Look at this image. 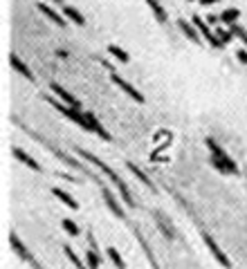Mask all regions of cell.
Returning <instances> with one entry per match:
<instances>
[{
	"mask_svg": "<svg viewBox=\"0 0 247 269\" xmlns=\"http://www.w3.org/2000/svg\"><path fill=\"white\" fill-rule=\"evenodd\" d=\"M52 193L56 195V198H59L61 202H63V204L68 206V209H72V211H77V209H79V202H77L74 198H72L70 193H65L63 188H52Z\"/></svg>",
	"mask_w": 247,
	"mask_h": 269,
	"instance_id": "e0dca14e",
	"label": "cell"
},
{
	"mask_svg": "<svg viewBox=\"0 0 247 269\" xmlns=\"http://www.w3.org/2000/svg\"><path fill=\"white\" fill-rule=\"evenodd\" d=\"M236 59L247 65V52H245V50H238V52H236Z\"/></svg>",
	"mask_w": 247,
	"mask_h": 269,
	"instance_id": "484cf974",
	"label": "cell"
},
{
	"mask_svg": "<svg viewBox=\"0 0 247 269\" xmlns=\"http://www.w3.org/2000/svg\"><path fill=\"white\" fill-rule=\"evenodd\" d=\"M9 61H12V67L18 72V74H23L27 81H34V72L30 70V65L27 63H23V61L18 59L16 54H9Z\"/></svg>",
	"mask_w": 247,
	"mask_h": 269,
	"instance_id": "7c38bea8",
	"label": "cell"
},
{
	"mask_svg": "<svg viewBox=\"0 0 247 269\" xmlns=\"http://www.w3.org/2000/svg\"><path fill=\"white\" fill-rule=\"evenodd\" d=\"M177 27H180V32H182L191 43H200V32H198L195 25H191V23H187L184 18H180V20H177Z\"/></svg>",
	"mask_w": 247,
	"mask_h": 269,
	"instance_id": "9c48e42d",
	"label": "cell"
},
{
	"mask_svg": "<svg viewBox=\"0 0 247 269\" xmlns=\"http://www.w3.org/2000/svg\"><path fill=\"white\" fill-rule=\"evenodd\" d=\"M106 253H108V258H110V260H112V265H115L117 269H126V263L122 260V253H119L117 249H115V247H108V249H106Z\"/></svg>",
	"mask_w": 247,
	"mask_h": 269,
	"instance_id": "ffe728a7",
	"label": "cell"
},
{
	"mask_svg": "<svg viewBox=\"0 0 247 269\" xmlns=\"http://www.w3.org/2000/svg\"><path fill=\"white\" fill-rule=\"evenodd\" d=\"M194 25H195V27H198V32H200V36H202V38H205V41L209 43V45H212V47H223V43L218 41L216 32H213L212 27H209V25H207V23H205V20H202L200 16H194Z\"/></svg>",
	"mask_w": 247,
	"mask_h": 269,
	"instance_id": "277c9868",
	"label": "cell"
},
{
	"mask_svg": "<svg viewBox=\"0 0 247 269\" xmlns=\"http://www.w3.org/2000/svg\"><path fill=\"white\" fill-rule=\"evenodd\" d=\"M108 52H110L112 56L119 61V63H128V61H130L128 52H126L124 47H119V45H108Z\"/></svg>",
	"mask_w": 247,
	"mask_h": 269,
	"instance_id": "d6986e66",
	"label": "cell"
},
{
	"mask_svg": "<svg viewBox=\"0 0 247 269\" xmlns=\"http://www.w3.org/2000/svg\"><path fill=\"white\" fill-rule=\"evenodd\" d=\"M155 220H158V227H159V231L166 235L169 240H173L176 238V231H173V227H171V220L162 213V211H155Z\"/></svg>",
	"mask_w": 247,
	"mask_h": 269,
	"instance_id": "4fadbf2b",
	"label": "cell"
},
{
	"mask_svg": "<svg viewBox=\"0 0 247 269\" xmlns=\"http://www.w3.org/2000/svg\"><path fill=\"white\" fill-rule=\"evenodd\" d=\"M112 83H115V85H119V88H122L124 92L128 94V97H130L133 101H135V103H144V94H141L140 90L135 88V85H130V83L126 81V79H122L119 74H115V72H112Z\"/></svg>",
	"mask_w": 247,
	"mask_h": 269,
	"instance_id": "8992f818",
	"label": "cell"
},
{
	"mask_svg": "<svg viewBox=\"0 0 247 269\" xmlns=\"http://www.w3.org/2000/svg\"><path fill=\"white\" fill-rule=\"evenodd\" d=\"M52 2H56V5H63V0H52Z\"/></svg>",
	"mask_w": 247,
	"mask_h": 269,
	"instance_id": "83f0119b",
	"label": "cell"
},
{
	"mask_svg": "<svg viewBox=\"0 0 247 269\" xmlns=\"http://www.w3.org/2000/svg\"><path fill=\"white\" fill-rule=\"evenodd\" d=\"M101 195H104V200H106V204H108V209L112 211V213H115V216L119 218V220H124V218H126V213H124V209L122 206H119V202L115 198H112V193L110 191H108L106 186H101Z\"/></svg>",
	"mask_w": 247,
	"mask_h": 269,
	"instance_id": "30bf717a",
	"label": "cell"
},
{
	"mask_svg": "<svg viewBox=\"0 0 247 269\" xmlns=\"http://www.w3.org/2000/svg\"><path fill=\"white\" fill-rule=\"evenodd\" d=\"M14 157H16L18 162H23L25 166H30L32 170H36V173L41 170V164H38V162H36L34 157H30V155H27V152L23 151V148H14Z\"/></svg>",
	"mask_w": 247,
	"mask_h": 269,
	"instance_id": "9a60e30c",
	"label": "cell"
},
{
	"mask_svg": "<svg viewBox=\"0 0 247 269\" xmlns=\"http://www.w3.org/2000/svg\"><path fill=\"white\" fill-rule=\"evenodd\" d=\"M9 245H12V249H14V252H16L20 258H23L25 263H32V265H34V256H32V253L27 252V249H25L23 242L18 240V235H16V234H9Z\"/></svg>",
	"mask_w": 247,
	"mask_h": 269,
	"instance_id": "ba28073f",
	"label": "cell"
},
{
	"mask_svg": "<svg viewBox=\"0 0 247 269\" xmlns=\"http://www.w3.org/2000/svg\"><path fill=\"white\" fill-rule=\"evenodd\" d=\"M146 5L151 7V12H153L155 20H158L159 25H166V23H169V14H166L164 7L159 5V0H146Z\"/></svg>",
	"mask_w": 247,
	"mask_h": 269,
	"instance_id": "5bb4252c",
	"label": "cell"
},
{
	"mask_svg": "<svg viewBox=\"0 0 247 269\" xmlns=\"http://www.w3.org/2000/svg\"><path fill=\"white\" fill-rule=\"evenodd\" d=\"M50 90L54 92V97L56 99H61V103H65V105H70V108H77V110H81V101L77 99V97H72L68 90L61 85V83H56V81H52L50 83Z\"/></svg>",
	"mask_w": 247,
	"mask_h": 269,
	"instance_id": "3957f363",
	"label": "cell"
},
{
	"mask_svg": "<svg viewBox=\"0 0 247 269\" xmlns=\"http://www.w3.org/2000/svg\"><path fill=\"white\" fill-rule=\"evenodd\" d=\"M63 14H65V18H70L74 25H79V27H83L86 25V18H83V14L79 12L77 7H70V5H65L63 7Z\"/></svg>",
	"mask_w": 247,
	"mask_h": 269,
	"instance_id": "ac0fdd59",
	"label": "cell"
},
{
	"mask_svg": "<svg viewBox=\"0 0 247 269\" xmlns=\"http://www.w3.org/2000/svg\"><path fill=\"white\" fill-rule=\"evenodd\" d=\"M202 240H205V245L209 247V252L213 253V258H216L218 263L223 265V267L231 269V260H229V258H227V253H225L223 249H220V247H218V242H216V240H213L209 234H202Z\"/></svg>",
	"mask_w": 247,
	"mask_h": 269,
	"instance_id": "5b68a950",
	"label": "cell"
},
{
	"mask_svg": "<svg viewBox=\"0 0 247 269\" xmlns=\"http://www.w3.org/2000/svg\"><path fill=\"white\" fill-rule=\"evenodd\" d=\"M216 36H218V41L223 43V47L229 45L231 38H234V34L229 32V27H216Z\"/></svg>",
	"mask_w": 247,
	"mask_h": 269,
	"instance_id": "603a6c76",
	"label": "cell"
},
{
	"mask_svg": "<svg viewBox=\"0 0 247 269\" xmlns=\"http://www.w3.org/2000/svg\"><path fill=\"white\" fill-rule=\"evenodd\" d=\"M86 263H88L90 269H99V265H101L99 252H94V249H88V253H86Z\"/></svg>",
	"mask_w": 247,
	"mask_h": 269,
	"instance_id": "d4e9b609",
	"label": "cell"
},
{
	"mask_svg": "<svg viewBox=\"0 0 247 269\" xmlns=\"http://www.w3.org/2000/svg\"><path fill=\"white\" fill-rule=\"evenodd\" d=\"M61 227H63V231L68 235H72V238H77V235L81 234V231H79V224L72 222V220H68V218H65V220H61Z\"/></svg>",
	"mask_w": 247,
	"mask_h": 269,
	"instance_id": "7402d4cb",
	"label": "cell"
},
{
	"mask_svg": "<svg viewBox=\"0 0 247 269\" xmlns=\"http://www.w3.org/2000/svg\"><path fill=\"white\" fill-rule=\"evenodd\" d=\"M200 2L205 7H209V5H216V2H220V0H200Z\"/></svg>",
	"mask_w": 247,
	"mask_h": 269,
	"instance_id": "4316f807",
	"label": "cell"
},
{
	"mask_svg": "<svg viewBox=\"0 0 247 269\" xmlns=\"http://www.w3.org/2000/svg\"><path fill=\"white\" fill-rule=\"evenodd\" d=\"M63 252H65V256L70 258V263L74 265L77 269H88L86 265H83V260H79V256H77L74 252H72V247H70V245H65V247H63Z\"/></svg>",
	"mask_w": 247,
	"mask_h": 269,
	"instance_id": "cb8c5ba5",
	"label": "cell"
},
{
	"mask_svg": "<svg viewBox=\"0 0 247 269\" xmlns=\"http://www.w3.org/2000/svg\"><path fill=\"white\" fill-rule=\"evenodd\" d=\"M86 119H88V126H90V130H92V133H97L104 141H110V134H108V130L101 126V121L94 117L92 112H86Z\"/></svg>",
	"mask_w": 247,
	"mask_h": 269,
	"instance_id": "8fae6325",
	"label": "cell"
},
{
	"mask_svg": "<svg viewBox=\"0 0 247 269\" xmlns=\"http://www.w3.org/2000/svg\"><path fill=\"white\" fill-rule=\"evenodd\" d=\"M220 23L223 25H234V23H238V18H241V9H236V7H229V9H223V14H220Z\"/></svg>",
	"mask_w": 247,
	"mask_h": 269,
	"instance_id": "2e32d148",
	"label": "cell"
},
{
	"mask_svg": "<svg viewBox=\"0 0 247 269\" xmlns=\"http://www.w3.org/2000/svg\"><path fill=\"white\" fill-rule=\"evenodd\" d=\"M77 152H79V155H81V157H83V159H88L90 164H94V166H97V168H101V170H104V173H106V175H108V177H110V180H112V182H115V186H117L119 195H122V198H124V202H126V204H128V206H135V200H133V195H130L128 186H126V182H124V180H122V177H119V175H117V173H115V170H110V168H108V166H106V164H104V162H101V159H99V157H94L92 152H88V151H83V148H79V151H77Z\"/></svg>",
	"mask_w": 247,
	"mask_h": 269,
	"instance_id": "6da1fadb",
	"label": "cell"
},
{
	"mask_svg": "<svg viewBox=\"0 0 247 269\" xmlns=\"http://www.w3.org/2000/svg\"><path fill=\"white\" fill-rule=\"evenodd\" d=\"M126 166H128V170H130V173H133V175H135V177H137V180H140V182H141V184H146V186H148V188H153V182L148 180V177H146V175H144V173H141V170H140V168H137V166H135V164H133V162H128V164H126Z\"/></svg>",
	"mask_w": 247,
	"mask_h": 269,
	"instance_id": "44dd1931",
	"label": "cell"
},
{
	"mask_svg": "<svg viewBox=\"0 0 247 269\" xmlns=\"http://www.w3.org/2000/svg\"><path fill=\"white\" fill-rule=\"evenodd\" d=\"M207 148L212 152V166L218 173H223V175H236V173H238V164L227 155V151H225L223 146H218L212 137L207 139Z\"/></svg>",
	"mask_w": 247,
	"mask_h": 269,
	"instance_id": "7a4b0ae2",
	"label": "cell"
},
{
	"mask_svg": "<svg viewBox=\"0 0 247 269\" xmlns=\"http://www.w3.org/2000/svg\"><path fill=\"white\" fill-rule=\"evenodd\" d=\"M36 9H38V12H41L47 20H52L54 25H59V27H65V25H68V23H65V18L61 16L59 12H54L50 5H45V2H38V5H36Z\"/></svg>",
	"mask_w": 247,
	"mask_h": 269,
	"instance_id": "52a82bcc",
	"label": "cell"
}]
</instances>
